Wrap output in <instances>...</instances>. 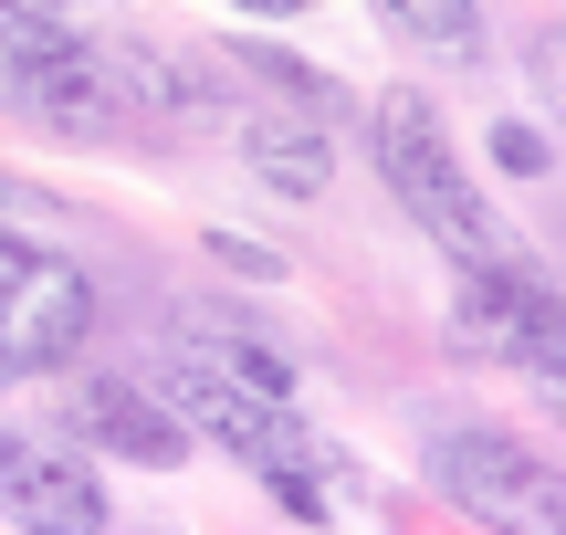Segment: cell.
Returning <instances> with one entry per match:
<instances>
[{"instance_id": "5b68a950", "label": "cell", "mask_w": 566, "mask_h": 535, "mask_svg": "<svg viewBox=\"0 0 566 535\" xmlns=\"http://www.w3.org/2000/svg\"><path fill=\"white\" fill-rule=\"evenodd\" d=\"M158 399L189 420V441H210V452H231V462H252V473H315V431L294 420V399H263V389H242V378H221V368H200V357H168L158 368Z\"/></svg>"}, {"instance_id": "277c9868", "label": "cell", "mask_w": 566, "mask_h": 535, "mask_svg": "<svg viewBox=\"0 0 566 535\" xmlns=\"http://www.w3.org/2000/svg\"><path fill=\"white\" fill-rule=\"evenodd\" d=\"M84 336H95V284H84V263L21 242V231L0 221V389L74 368Z\"/></svg>"}, {"instance_id": "6da1fadb", "label": "cell", "mask_w": 566, "mask_h": 535, "mask_svg": "<svg viewBox=\"0 0 566 535\" xmlns=\"http://www.w3.org/2000/svg\"><path fill=\"white\" fill-rule=\"evenodd\" d=\"M367 137H378V179H388V200H399L409 221H420L430 242L451 252V273H514V263H525V242L493 221L483 179L462 168V147H451L441 105H430L420 84H388V95L367 105Z\"/></svg>"}, {"instance_id": "ba28073f", "label": "cell", "mask_w": 566, "mask_h": 535, "mask_svg": "<svg viewBox=\"0 0 566 535\" xmlns=\"http://www.w3.org/2000/svg\"><path fill=\"white\" fill-rule=\"evenodd\" d=\"M84 441H95L105 462H137V473H179L189 462V420L168 410L158 389H137V378H84Z\"/></svg>"}, {"instance_id": "4fadbf2b", "label": "cell", "mask_w": 566, "mask_h": 535, "mask_svg": "<svg viewBox=\"0 0 566 535\" xmlns=\"http://www.w3.org/2000/svg\"><path fill=\"white\" fill-rule=\"evenodd\" d=\"M210 263H221V273H242V284H283V252L273 242H242V231H210Z\"/></svg>"}, {"instance_id": "7c38bea8", "label": "cell", "mask_w": 566, "mask_h": 535, "mask_svg": "<svg viewBox=\"0 0 566 535\" xmlns=\"http://www.w3.org/2000/svg\"><path fill=\"white\" fill-rule=\"evenodd\" d=\"M493 168H504V179H556V147H546V126H525V116H493Z\"/></svg>"}, {"instance_id": "52a82bcc", "label": "cell", "mask_w": 566, "mask_h": 535, "mask_svg": "<svg viewBox=\"0 0 566 535\" xmlns=\"http://www.w3.org/2000/svg\"><path fill=\"white\" fill-rule=\"evenodd\" d=\"M451 326H462V347L514 357V368H535V378L556 389V294H546V273H535V263H514V273H462Z\"/></svg>"}, {"instance_id": "9a60e30c", "label": "cell", "mask_w": 566, "mask_h": 535, "mask_svg": "<svg viewBox=\"0 0 566 535\" xmlns=\"http://www.w3.org/2000/svg\"><path fill=\"white\" fill-rule=\"evenodd\" d=\"M0 210H42V200H32V189H21V179H11V168H0Z\"/></svg>"}, {"instance_id": "8992f818", "label": "cell", "mask_w": 566, "mask_h": 535, "mask_svg": "<svg viewBox=\"0 0 566 535\" xmlns=\"http://www.w3.org/2000/svg\"><path fill=\"white\" fill-rule=\"evenodd\" d=\"M0 525H21V535H105L116 504H105V473L74 441L0 431Z\"/></svg>"}, {"instance_id": "3957f363", "label": "cell", "mask_w": 566, "mask_h": 535, "mask_svg": "<svg viewBox=\"0 0 566 535\" xmlns=\"http://www.w3.org/2000/svg\"><path fill=\"white\" fill-rule=\"evenodd\" d=\"M430 483L493 535H566V483L535 441L493 431V420H451L430 431Z\"/></svg>"}, {"instance_id": "9c48e42d", "label": "cell", "mask_w": 566, "mask_h": 535, "mask_svg": "<svg viewBox=\"0 0 566 535\" xmlns=\"http://www.w3.org/2000/svg\"><path fill=\"white\" fill-rule=\"evenodd\" d=\"M231 137H242L252 179H263V189H283V200H325V189H336V126L294 116V105H252V95H242Z\"/></svg>"}, {"instance_id": "30bf717a", "label": "cell", "mask_w": 566, "mask_h": 535, "mask_svg": "<svg viewBox=\"0 0 566 535\" xmlns=\"http://www.w3.org/2000/svg\"><path fill=\"white\" fill-rule=\"evenodd\" d=\"M231 84H242L252 105H294V116H315V126H336L346 116V84L325 74V63H304V53H273V42H231Z\"/></svg>"}, {"instance_id": "7a4b0ae2", "label": "cell", "mask_w": 566, "mask_h": 535, "mask_svg": "<svg viewBox=\"0 0 566 535\" xmlns=\"http://www.w3.org/2000/svg\"><path fill=\"white\" fill-rule=\"evenodd\" d=\"M0 105L32 116L42 137H63V147L126 137V105L105 95V74H95V42H84L74 21L11 11V0H0Z\"/></svg>"}, {"instance_id": "8fae6325", "label": "cell", "mask_w": 566, "mask_h": 535, "mask_svg": "<svg viewBox=\"0 0 566 535\" xmlns=\"http://www.w3.org/2000/svg\"><path fill=\"white\" fill-rule=\"evenodd\" d=\"M378 21H388V32H399L420 63H451V74H472V63L493 53L483 0H378Z\"/></svg>"}, {"instance_id": "2e32d148", "label": "cell", "mask_w": 566, "mask_h": 535, "mask_svg": "<svg viewBox=\"0 0 566 535\" xmlns=\"http://www.w3.org/2000/svg\"><path fill=\"white\" fill-rule=\"evenodd\" d=\"M11 11H42V21H74V0H11Z\"/></svg>"}, {"instance_id": "5bb4252c", "label": "cell", "mask_w": 566, "mask_h": 535, "mask_svg": "<svg viewBox=\"0 0 566 535\" xmlns=\"http://www.w3.org/2000/svg\"><path fill=\"white\" fill-rule=\"evenodd\" d=\"M242 11H252V21H304L315 0H242Z\"/></svg>"}]
</instances>
